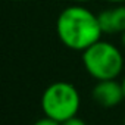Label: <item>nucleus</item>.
<instances>
[{"instance_id": "nucleus-1", "label": "nucleus", "mask_w": 125, "mask_h": 125, "mask_svg": "<svg viewBox=\"0 0 125 125\" xmlns=\"http://www.w3.org/2000/svg\"><path fill=\"white\" fill-rule=\"evenodd\" d=\"M56 34L60 43L69 50L84 52L102 40L99 16L85 6L77 3L62 10L56 21Z\"/></svg>"}, {"instance_id": "nucleus-3", "label": "nucleus", "mask_w": 125, "mask_h": 125, "mask_svg": "<svg viewBox=\"0 0 125 125\" xmlns=\"http://www.w3.org/2000/svg\"><path fill=\"white\" fill-rule=\"evenodd\" d=\"M81 97L77 87L66 81H56L46 87L41 94V110L44 116L65 122L77 116Z\"/></svg>"}, {"instance_id": "nucleus-13", "label": "nucleus", "mask_w": 125, "mask_h": 125, "mask_svg": "<svg viewBox=\"0 0 125 125\" xmlns=\"http://www.w3.org/2000/svg\"><path fill=\"white\" fill-rule=\"evenodd\" d=\"M124 125H125V118H124Z\"/></svg>"}, {"instance_id": "nucleus-12", "label": "nucleus", "mask_w": 125, "mask_h": 125, "mask_svg": "<svg viewBox=\"0 0 125 125\" xmlns=\"http://www.w3.org/2000/svg\"><path fill=\"white\" fill-rule=\"evenodd\" d=\"M15 2H24V0H15Z\"/></svg>"}, {"instance_id": "nucleus-8", "label": "nucleus", "mask_w": 125, "mask_h": 125, "mask_svg": "<svg viewBox=\"0 0 125 125\" xmlns=\"http://www.w3.org/2000/svg\"><path fill=\"white\" fill-rule=\"evenodd\" d=\"M106 2H109V3H112V5H125V0H106Z\"/></svg>"}, {"instance_id": "nucleus-9", "label": "nucleus", "mask_w": 125, "mask_h": 125, "mask_svg": "<svg viewBox=\"0 0 125 125\" xmlns=\"http://www.w3.org/2000/svg\"><path fill=\"white\" fill-rule=\"evenodd\" d=\"M121 44H122V47L125 49V31L121 34Z\"/></svg>"}, {"instance_id": "nucleus-4", "label": "nucleus", "mask_w": 125, "mask_h": 125, "mask_svg": "<svg viewBox=\"0 0 125 125\" xmlns=\"http://www.w3.org/2000/svg\"><path fill=\"white\" fill-rule=\"evenodd\" d=\"M91 97L102 107L110 109V107L118 106L122 100H125L122 81L121 83L118 80L97 81L91 90Z\"/></svg>"}, {"instance_id": "nucleus-6", "label": "nucleus", "mask_w": 125, "mask_h": 125, "mask_svg": "<svg viewBox=\"0 0 125 125\" xmlns=\"http://www.w3.org/2000/svg\"><path fill=\"white\" fill-rule=\"evenodd\" d=\"M32 125H62V124H60V122H57V121H54V119H52V118L44 116V118H41V119L35 121Z\"/></svg>"}, {"instance_id": "nucleus-7", "label": "nucleus", "mask_w": 125, "mask_h": 125, "mask_svg": "<svg viewBox=\"0 0 125 125\" xmlns=\"http://www.w3.org/2000/svg\"><path fill=\"white\" fill-rule=\"evenodd\" d=\"M62 125H87L81 118H78V116H74V118H71V119H68V121H65V122H62Z\"/></svg>"}, {"instance_id": "nucleus-5", "label": "nucleus", "mask_w": 125, "mask_h": 125, "mask_svg": "<svg viewBox=\"0 0 125 125\" xmlns=\"http://www.w3.org/2000/svg\"><path fill=\"white\" fill-rule=\"evenodd\" d=\"M97 16L103 34H122L125 31V5L102 10Z\"/></svg>"}, {"instance_id": "nucleus-2", "label": "nucleus", "mask_w": 125, "mask_h": 125, "mask_svg": "<svg viewBox=\"0 0 125 125\" xmlns=\"http://www.w3.org/2000/svg\"><path fill=\"white\" fill-rule=\"evenodd\" d=\"M83 65L96 81L116 80L124 69V56L113 43L99 40L83 52Z\"/></svg>"}, {"instance_id": "nucleus-11", "label": "nucleus", "mask_w": 125, "mask_h": 125, "mask_svg": "<svg viewBox=\"0 0 125 125\" xmlns=\"http://www.w3.org/2000/svg\"><path fill=\"white\" fill-rule=\"evenodd\" d=\"M122 87H124V94H125V77H124V80H122Z\"/></svg>"}, {"instance_id": "nucleus-10", "label": "nucleus", "mask_w": 125, "mask_h": 125, "mask_svg": "<svg viewBox=\"0 0 125 125\" xmlns=\"http://www.w3.org/2000/svg\"><path fill=\"white\" fill-rule=\"evenodd\" d=\"M74 2H77V3H80V5H83V3H87V2H90V0H74Z\"/></svg>"}]
</instances>
